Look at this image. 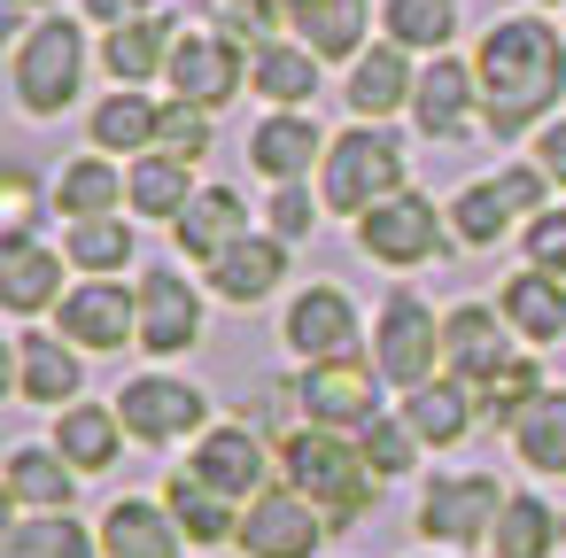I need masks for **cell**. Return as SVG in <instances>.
<instances>
[{"label": "cell", "mask_w": 566, "mask_h": 558, "mask_svg": "<svg viewBox=\"0 0 566 558\" xmlns=\"http://www.w3.org/2000/svg\"><path fill=\"white\" fill-rule=\"evenodd\" d=\"M473 78H481V125L496 140H512L566 94V48H558L551 24L504 17V24H489V40L473 55Z\"/></svg>", "instance_id": "obj_1"}, {"label": "cell", "mask_w": 566, "mask_h": 558, "mask_svg": "<svg viewBox=\"0 0 566 558\" xmlns=\"http://www.w3.org/2000/svg\"><path fill=\"white\" fill-rule=\"evenodd\" d=\"M280 481L295 488V496H311L318 512H326V527H349V519H365V504H373V465H365V450H357V434H342V427H295L287 442H280Z\"/></svg>", "instance_id": "obj_2"}, {"label": "cell", "mask_w": 566, "mask_h": 558, "mask_svg": "<svg viewBox=\"0 0 566 558\" xmlns=\"http://www.w3.org/2000/svg\"><path fill=\"white\" fill-rule=\"evenodd\" d=\"M403 194V148L380 133V125H357L326 148V171H318V202L342 210V218H365L373 202Z\"/></svg>", "instance_id": "obj_3"}, {"label": "cell", "mask_w": 566, "mask_h": 558, "mask_svg": "<svg viewBox=\"0 0 566 558\" xmlns=\"http://www.w3.org/2000/svg\"><path fill=\"white\" fill-rule=\"evenodd\" d=\"M78 78H86V40H78L71 17H48L40 32H24V48H17V102L32 117L71 109L78 102Z\"/></svg>", "instance_id": "obj_4"}, {"label": "cell", "mask_w": 566, "mask_h": 558, "mask_svg": "<svg viewBox=\"0 0 566 558\" xmlns=\"http://www.w3.org/2000/svg\"><path fill=\"white\" fill-rule=\"evenodd\" d=\"M496 512H504L496 473H450L419 496V535L442 543V550H473V543L496 535Z\"/></svg>", "instance_id": "obj_5"}, {"label": "cell", "mask_w": 566, "mask_h": 558, "mask_svg": "<svg viewBox=\"0 0 566 558\" xmlns=\"http://www.w3.org/2000/svg\"><path fill=\"white\" fill-rule=\"evenodd\" d=\"M543 171L535 164H520V171H496V179H473L458 202H450V233L465 241V249H489V241H504L512 233V218H535L543 210Z\"/></svg>", "instance_id": "obj_6"}, {"label": "cell", "mask_w": 566, "mask_h": 558, "mask_svg": "<svg viewBox=\"0 0 566 558\" xmlns=\"http://www.w3.org/2000/svg\"><path fill=\"white\" fill-rule=\"evenodd\" d=\"M357 249L373 256V264H396V272H411V264H434L442 256V218H434V202L427 194H388V202H373L365 218H357Z\"/></svg>", "instance_id": "obj_7"}, {"label": "cell", "mask_w": 566, "mask_h": 558, "mask_svg": "<svg viewBox=\"0 0 566 558\" xmlns=\"http://www.w3.org/2000/svg\"><path fill=\"white\" fill-rule=\"evenodd\" d=\"M373 365H380V380H396V388H427L434 365H442V318H434L419 295H388L380 334H373Z\"/></svg>", "instance_id": "obj_8"}, {"label": "cell", "mask_w": 566, "mask_h": 558, "mask_svg": "<svg viewBox=\"0 0 566 558\" xmlns=\"http://www.w3.org/2000/svg\"><path fill=\"white\" fill-rule=\"evenodd\" d=\"M117 419H125V434H133V442H187V434H202V427H210V403H202V388H195V380L140 372V380H125Z\"/></svg>", "instance_id": "obj_9"}, {"label": "cell", "mask_w": 566, "mask_h": 558, "mask_svg": "<svg viewBox=\"0 0 566 558\" xmlns=\"http://www.w3.org/2000/svg\"><path fill=\"white\" fill-rule=\"evenodd\" d=\"M318 543H326V512L311 496H295L287 481H272L241 512V558H311Z\"/></svg>", "instance_id": "obj_10"}, {"label": "cell", "mask_w": 566, "mask_h": 558, "mask_svg": "<svg viewBox=\"0 0 566 558\" xmlns=\"http://www.w3.org/2000/svg\"><path fill=\"white\" fill-rule=\"evenodd\" d=\"M171 94L187 102V109H226L233 94H241V78H249V63H241V48L226 40V32H179L171 40Z\"/></svg>", "instance_id": "obj_11"}, {"label": "cell", "mask_w": 566, "mask_h": 558, "mask_svg": "<svg viewBox=\"0 0 566 558\" xmlns=\"http://www.w3.org/2000/svg\"><path fill=\"white\" fill-rule=\"evenodd\" d=\"M380 365H365V357H342V365H311L303 380H295V403H303V419L311 427H342V434H357L373 411H380V380H373Z\"/></svg>", "instance_id": "obj_12"}, {"label": "cell", "mask_w": 566, "mask_h": 558, "mask_svg": "<svg viewBox=\"0 0 566 558\" xmlns=\"http://www.w3.org/2000/svg\"><path fill=\"white\" fill-rule=\"evenodd\" d=\"M504 365H512V318H504V310H489V303L442 310V372H450V380L481 388V380L504 372Z\"/></svg>", "instance_id": "obj_13"}, {"label": "cell", "mask_w": 566, "mask_h": 558, "mask_svg": "<svg viewBox=\"0 0 566 558\" xmlns=\"http://www.w3.org/2000/svg\"><path fill=\"white\" fill-rule=\"evenodd\" d=\"M195 473L210 481V488H226L241 512L272 488V450H264V434L256 427H202L195 434Z\"/></svg>", "instance_id": "obj_14"}, {"label": "cell", "mask_w": 566, "mask_h": 558, "mask_svg": "<svg viewBox=\"0 0 566 558\" xmlns=\"http://www.w3.org/2000/svg\"><path fill=\"white\" fill-rule=\"evenodd\" d=\"M133 295H140V349H148V357H179V349L202 341V295H195L171 264L140 272Z\"/></svg>", "instance_id": "obj_15"}, {"label": "cell", "mask_w": 566, "mask_h": 558, "mask_svg": "<svg viewBox=\"0 0 566 558\" xmlns=\"http://www.w3.org/2000/svg\"><path fill=\"white\" fill-rule=\"evenodd\" d=\"M55 318H63V341L71 349H125V341H140V295H125L117 280L71 287L55 303Z\"/></svg>", "instance_id": "obj_16"}, {"label": "cell", "mask_w": 566, "mask_h": 558, "mask_svg": "<svg viewBox=\"0 0 566 558\" xmlns=\"http://www.w3.org/2000/svg\"><path fill=\"white\" fill-rule=\"evenodd\" d=\"M287 349L303 365H342L357 357V303L342 287H303L287 303Z\"/></svg>", "instance_id": "obj_17"}, {"label": "cell", "mask_w": 566, "mask_h": 558, "mask_svg": "<svg viewBox=\"0 0 566 558\" xmlns=\"http://www.w3.org/2000/svg\"><path fill=\"white\" fill-rule=\"evenodd\" d=\"M102 550L109 558H179L187 550V535H179V519H171V504H156V496H117L109 512H102Z\"/></svg>", "instance_id": "obj_18"}, {"label": "cell", "mask_w": 566, "mask_h": 558, "mask_svg": "<svg viewBox=\"0 0 566 558\" xmlns=\"http://www.w3.org/2000/svg\"><path fill=\"white\" fill-rule=\"evenodd\" d=\"M473 94H481V78H473L465 63L434 55V63L419 71V86H411V117H419V133H427V140H465V125H473Z\"/></svg>", "instance_id": "obj_19"}, {"label": "cell", "mask_w": 566, "mask_h": 558, "mask_svg": "<svg viewBox=\"0 0 566 558\" xmlns=\"http://www.w3.org/2000/svg\"><path fill=\"white\" fill-rule=\"evenodd\" d=\"M164 504H171V519H179V535L195 543V550H218V543H241V504L226 496V488H210L195 465H179L171 481H164Z\"/></svg>", "instance_id": "obj_20"}, {"label": "cell", "mask_w": 566, "mask_h": 558, "mask_svg": "<svg viewBox=\"0 0 566 558\" xmlns=\"http://www.w3.org/2000/svg\"><path fill=\"white\" fill-rule=\"evenodd\" d=\"M287 280V241L280 233H241L218 264H210V295H226V303H264L272 287Z\"/></svg>", "instance_id": "obj_21"}, {"label": "cell", "mask_w": 566, "mask_h": 558, "mask_svg": "<svg viewBox=\"0 0 566 558\" xmlns=\"http://www.w3.org/2000/svg\"><path fill=\"white\" fill-rule=\"evenodd\" d=\"M365 9H373V0H280L287 32H295L318 63L365 55Z\"/></svg>", "instance_id": "obj_22"}, {"label": "cell", "mask_w": 566, "mask_h": 558, "mask_svg": "<svg viewBox=\"0 0 566 558\" xmlns=\"http://www.w3.org/2000/svg\"><path fill=\"white\" fill-rule=\"evenodd\" d=\"M0 303L17 318H40L48 303H63V256H48L32 233H9L0 241Z\"/></svg>", "instance_id": "obj_23"}, {"label": "cell", "mask_w": 566, "mask_h": 558, "mask_svg": "<svg viewBox=\"0 0 566 558\" xmlns=\"http://www.w3.org/2000/svg\"><path fill=\"white\" fill-rule=\"evenodd\" d=\"M9 504H17V512H71V504H78V465H71L55 442L9 450Z\"/></svg>", "instance_id": "obj_24"}, {"label": "cell", "mask_w": 566, "mask_h": 558, "mask_svg": "<svg viewBox=\"0 0 566 558\" xmlns=\"http://www.w3.org/2000/svg\"><path fill=\"white\" fill-rule=\"evenodd\" d=\"M326 156V140H318V125L303 117V109H272L256 133H249V164L272 179V187H287V179H303L311 164Z\"/></svg>", "instance_id": "obj_25"}, {"label": "cell", "mask_w": 566, "mask_h": 558, "mask_svg": "<svg viewBox=\"0 0 566 558\" xmlns=\"http://www.w3.org/2000/svg\"><path fill=\"white\" fill-rule=\"evenodd\" d=\"M241 233H249V210H241V194H233V187H202V194L171 218L179 256H202V264H218Z\"/></svg>", "instance_id": "obj_26"}, {"label": "cell", "mask_w": 566, "mask_h": 558, "mask_svg": "<svg viewBox=\"0 0 566 558\" xmlns=\"http://www.w3.org/2000/svg\"><path fill=\"white\" fill-rule=\"evenodd\" d=\"M78 380L86 372H78V349L63 334H24L17 341V396L24 403H55L63 411V403H78Z\"/></svg>", "instance_id": "obj_27"}, {"label": "cell", "mask_w": 566, "mask_h": 558, "mask_svg": "<svg viewBox=\"0 0 566 558\" xmlns=\"http://www.w3.org/2000/svg\"><path fill=\"white\" fill-rule=\"evenodd\" d=\"M496 310L512 318V334L520 341H558L566 334V280H551V272H512L504 287H496Z\"/></svg>", "instance_id": "obj_28"}, {"label": "cell", "mask_w": 566, "mask_h": 558, "mask_svg": "<svg viewBox=\"0 0 566 558\" xmlns=\"http://www.w3.org/2000/svg\"><path fill=\"white\" fill-rule=\"evenodd\" d=\"M403 419H411V434L419 442H434V450H450V442H465V427L481 419V403H473V388L465 380H427V388H403Z\"/></svg>", "instance_id": "obj_29"}, {"label": "cell", "mask_w": 566, "mask_h": 558, "mask_svg": "<svg viewBox=\"0 0 566 558\" xmlns=\"http://www.w3.org/2000/svg\"><path fill=\"white\" fill-rule=\"evenodd\" d=\"M117 442H125V419H117V411H102V403H63L55 450H63L78 473H109V465H117Z\"/></svg>", "instance_id": "obj_30"}, {"label": "cell", "mask_w": 566, "mask_h": 558, "mask_svg": "<svg viewBox=\"0 0 566 558\" xmlns=\"http://www.w3.org/2000/svg\"><path fill=\"white\" fill-rule=\"evenodd\" d=\"M171 24L164 17H140V24H117L109 32V48H102V63H109V78L117 86H148L156 71H171Z\"/></svg>", "instance_id": "obj_31"}, {"label": "cell", "mask_w": 566, "mask_h": 558, "mask_svg": "<svg viewBox=\"0 0 566 558\" xmlns=\"http://www.w3.org/2000/svg\"><path fill=\"white\" fill-rule=\"evenodd\" d=\"M411 63H403V48L388 40V48H373V55H357V71H349V109L373 125V117H388V109H403L411 102Z\"/></svg>", "instance_id": "obj_32"}, {"label": "cell", "mask_w": 566, "mask_h": 558, "mask_svg": "<svg viewBox=\"0 0 566 558\" xmlns=\"http://www.w3.org/2000/svg\"><path fill=\"white\" fill-rule=\"evenodd\" d=\"M102 535H86L71 512H17L9 543H0V558H94Z\"/></svg>", "instance_id": "obj_33"}, {"label": "cell", "mask_w": 566, "mask_h": 558, "mask_svg": "<svg viewBox=\"0 0 566 558\" xmlns=\"http://www.w3.org/2000/svg\"><path fill=\"white\" fill-rule=\"evenodd\" d=\"M156 125H164V109H156L140 86H117V94L94 109V148H102V156H140V148H156Z\"/></svg>", "instance_id": "obj_34"}, {"label": "cell", "mask_w": 566, "mask_h": 558, "mask_svg": "<svg viewBox=\"0 0 566 558\" xmlns=\"http://www.w3.org/2000/svg\"><path fill=\"white\" fill-rule=\"evenodd\" d=\"M195 194H202V187L187 179V156H164V148H156V156H140V164L125 171V202H133L140 218H179Z\"/></svg>", "instance_id": "obj_35"}, {"label": "cell", "mask_w": 566, "mask_h": 558, "mask_svg": "<svg viewBox=\"0 0 566 558\" xmlns=\"http://www.w3.org/2000/svg\"><path fill=\"white\" fill-rule=\"evenodd\" d=\"M249 86L272 102V109H303L311 94H318V55L311 48H256V63H249Z\"/></svg>", "instance_id": "obj_36"}, {"label": "cell", "mask_w": 566, "mask_h": 558, "mask_svg": "<svg viewBox=\"0 0 566 558\" xmlns=\"http://www.w3.org/2000/svg\"><path fill=\"white\" fill-rule=\"evenodd\" d=\"M489 543H496V558H551V550L566 543V527H558V512H551L543 496H504Z\"/></svg>", "instance_id": "obj_37"}, {"label": "cell", "mask_w": 566, "mask_h": 558, "mask_svg": "<svg viewBox=\"0 0 566 558\" xmlns=\"http://www.w3.org/2000/svg\"><path fill=\"white\" fill-rule=\"evenodd\" d=\"M117 194H125V171H109L102 156H78V164L55 171V210H63L71 225H78V218H109Z\"/></svg>", "instance_id": "obj_38"}, {"label": "cell", "mask_w": 566, "mask_h": 558, "mask_svg": "<svg viewBox=\"0 0 566 558\" xmlns=\"http://www.w3.org/2000/svg\"><path fill=\"white\" fill-rule=\"evenodd\" d=\"M512 442H520V457L535 473H566V388H543L535 411L512 427Z\"/></svg>", "instance_id": "obj_39"}, {"label": "cell", "mask_w": 566, "mask_h": 558, "mask_svg": "<svg viewBox=\"0 0 566 558\" xmlns=\"http://www.w3.org/2000/svg\"><path fill=\"white\" fill-rule=\"evenodd\" d=\"M473 396H481V419L512 434V427L535 411V396H543V372H535V357H512V365H504V372H489Z\"/></svg>", "instance_id": "obj_40"}, {"label": "cell", "mask_w": 566, "mask_h": 558, "mask_svg": "<svg viewBox=\"0 0 566 558\" xmlns=\"http://www.w3.org/2000/svg\"><path fill=\"white\" fill-rule=\"evenodd\" d=\"M450 32H458V0H388V40H396V48L442 55Z\"/></svg>", "instance_id": "obj_41"}, {"label": "cell", "mask_w": 566, "mask_h": 558, "mask_svg": "<svg viewBox=\"0 0 566 558\" xmlns=\"http://www.w3.org/2000/svg\"><path fill=\"white\" fill-rule=\"evenodd\" d=\"M63 256H71L78 272L109 280L117 264H133V233H125L117 218H78V225H71V241H63Z\"/></svg>", "instance_id": "obj_42"}, {"label": "cell", "mask_w": 566, "mask_h": 558, "mask_svg": "<svg viewBox=\"0 0 566 558\" xmlns=\"http://www.w3.org/2000/svg\"><path fill=\"white\" fill-rule=\"evenodd\" d=\"M357 450H365V465L380 473V481H396V473H411V457H419V434H411V419L396 411H373L365 427H357Z\"/></svg>", "instance_id": "obj_43"}, {"label": "cell", "mask_w": 566, "mask_h": 558, "mask_svg": "<svg viewBox=\"0 0 566 558\" xmlns=\"http://www.w3.org/2000/svg\"><path fill=\"white\" fill-rule=\"evenodd\" d=\"M210 17H218V32H226L233 48H241V40H249V48H272V32L287 24L280 0H210Z\"/></svg>", "instance_id": "obj_44"}, {"label": "cell", "mask_w": 566, "mask_h": 558, "mask_svg": "<svg viewBox=\"0 0 566 558\" xmlns=\"http://www.w3.org/2000/svg\"><path fill=\"white\" fill-rule=\"evenodd\" d=\"M156 148H164V156L202 164V156H210V117H202V109H187V102H171V109H164V125H156Z\"/></svg>", "instance_id": "obj_45"}, {"label": "cell", "mask_w": 566, "mask_h": 558, "mask_svg": "<svg viewBox=\"0 0 566 558\" xmlns=\"http://www.w3.org/2000/svg\"><path fill=\"white\" fill-rule=\"evenodd\" d=\"M527 264L551 272V280H566V210H535L527 218Z\"/></svg>", "instance_id": "obj_46"}, {"label": "cell", "mask_w": 566, "mask_h": 558, "mask_svg": "<svg viewBox=\"0 0 566 558\" xmlns=\"http://www.w3.org/2000/svg\"><path fill=\"white\" fill-rule=\"evenodd\" d=\"M311 225H318V202H311L303 179H287V187L272 194V233H280V241H303Z\"/></svg>", "instance_id": "obj_47"}, {"label": "cell", "mask_w": 566, "mask_h": 558, "mask_svg": "<svg viewBox=\"0 0 566 558\" xmlns=\"http://www.w3.org/2000/svg\"><path fill=\"white\" fill-rule=\"evenodd\" d=\"M535 171H543V179H558V187H566V117H558V125H543V133H535Z\"/></svg>", "instance_id": "obj_48"}, {"label": "cell", "mask_w": 566, "mask_h": 558, "mask_svg": "<svg viewBox=\"0 0 566 558\" xmlns=\"http://www.w3.org/2000/svg\"><path fill=\"white\" fill-rule=\"evenodd\" d=\"M86 17L117 32V24H140V17H156V0H86Z\"/></svg>", "instance_id": "obj_49"}, {"label": "cell", "mask_w": 566, "mask_h": 558, "mask_svg": "<svg viewBox=\"0 0 566 558\" xmlns=\"http://www.w3.org/2000/svg\"><path fill=\"white\" fill-rule=\"evenodd\" d=\"M9 9H40V0H9Z\"/></svg>", "instance_id": "obj_50"}]
</instances>
